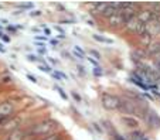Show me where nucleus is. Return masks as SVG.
Wrapping results in <instances>:
<instances>
[{"label": "nucleus", "mask_w": 160, "mask_h": 140, "mask_svg": "<svg viewBox=\"0 0 160 140\" xmlns=\"http://www.w3.org/2000/svg\"><path fill=\"white\" fill-rule=\"evenodd\" d=\"M89 52H91V55H92V58H97V60H99L101 58V54L97 51V50H91Z\"/></svg>", "instance_id": "obj_15"}, {"label": "nucleus", "mask_w": 160, "mask_h": 140, "mask_svg": "<svg viewBox=\"0 0 160 140\" xmlns=\"http://www.w3.org/2000/svg\"><path fill=\"white\" fill-rule=\"evenodd\" d=\"M24 136H26L24 132L20 130V129H17V130L9 133V136H7L4 140H23V139H24Z\"/></svg>", "instance_id": "obj_9"}, {"label": "nucleus", "mask_w": 160, "mask_h": 140, "mask_svg": "<svg viewBox=\"0 0 160 140\" xmlns=\"http://www.w3.org/2000/svg\"><path fill=\"white\" fill-rule=\"evenodd\" d=\"M122 122H123L128 128H132V129H136L139 126V120L135 119L133 116H122Z\"/></svg>", "instance_id": "obj_8"}, {"label": "nucleus", "mask_w": 160, "mask_h": 140, "mask_svg": "<svg viewBox=\"0 0 160 140\" xmlns=\"http://www.w3.org/2000/svg\"><path fill=\"white\" fill-rule=\"evenodd\" d=\"M50 43H51L52 46H57V44H58V41H57V40H50Z\"/></svg>", "instance_id": "obj_31"}, {"label": "nucleus", "mask_w": 160, "mask_h": 140, "mask_svg": "<svg viewBox=\"0 0 160 140\" xmlns=\"http://www.w3.org/2000/svg\"><path fill=\"white\" fill-rule=\"evenodd\" d=\"M88 61H89L92 65H95V67H99V65H98V61H97V60H95V58H92V57H88Z\"/></svg>", "instance_id": "obj_17"}, {"label": "nucleus", "mask_w": 160, "mask_h": 140, "mask_svg": "<svg viewBox=\"0 0 160 140\" xmlns=\"http://www.w3.org/2000/svg\"><path fill=\"white\" fill-rule=\"evenodd\" d=\"M18 123H20V120H18V118L16 119V118H12V119H9L6 123H4L3 126H0V129L3 132H14V130H17V128H18Z\"/></svg>", "instance_id": "obj_6"}, {"label": "nucleus", "mask_w": 160, "mask_h": 140, "mask_svg": "<svg viewBox=\"0 0 160 140\" xmlns=\"http://www.w3.org/2000/svg\"><path fill=\"white\" fill-rule=\"evenodd\" d=\"M44 33H45V36H50V34H51V30L47 28V27H44Z\"/></svg>", "instance_id": "obj_27"}, {"label": "nucleus", "mask_w": 160, "mask_h": 140, "mask_svg": "<svg viewBox=\"0 0 160 140\" xmlns=\"http://www.w3.org/2000/svg\"><path fill=\"white\" fill-rule=\"evenodd\" d=\"M102 68H101V67H95L94 68V75L95 76H102Z\"/></svg>", "instance_id": "obj_13"}, {"label": "nucleus", "mask_w": 160, "mask_h": 140, "mask_svg": "<svg viewBox=\"0 0 160 140\" xmlns=\"http://www.w3.org/2000/svg\"><path fill=\"white\" fill-rule=\"evenodd\" d=\"M3 82L4 84H10V82H12V78H10V76H4V78H3Z\"/></svg>", "instance_id": "obj_24"}, {"label": "nucleus", "mask_w": 160, "mask_h": 140, "mask_svg": "<svg viewBox=\"0 0 160 140\" xmlns=\"http://www.w3.org/2000/svg\"><path fill=\"white\" fill-rule=\"evenodd\" d=\"M38 140H62V137H61V134H58V133H52V134H48V136H45V137L38 139Z\"/></svg>", "instance_id": "obj_11"}, {"label": "nucleus", "mask_w": 160, "mask_h": 140, "mask_svg": "<svg viewBox=\"0 0 160 140\" xmlns=\"http://www.w3.org/2000/svg\"><path fill=\"white\" fill-rule=\"evenodd\" d=\"M71 95H72V98H74V99H75V101H78V102H81V101H82V99H81V96H79V95L77 94V92H72V94H71Z\"/></svg>", "instance_id": "obj_20"}, {"label": "nucleus", "mask_w": 160, "mask_h": 140, "mask_svg": "<svg viewBox=\"0 0 160 140\" xmlns=\"http://www.w3.org/2000/svg\"><path fill=\"white\" fill-rule=\"evenodd\" d=\"M36 40H40V41H45V40H47V37H45V36H36Z\"/></svg>", "instance_id": "obj_25"}, {"label": "nucleus", "mask_w": 160, "mask_h": 140, "mask_svg": "<svg viewBox=\"0 0 160 140\" xmlns=\"http://www.w3.org/2000/svg\"><path fill=\"white\" fill-rule=\"evenodd\" d=\"M102 105L105 109L113 110V109H119L121 106V98L112 94H103L102 95Z\"/></svg>", "instance_id": "obj_3"}, {"label": "nucleus", "mask_w": 160, "mask_h": 140, "mask_svg": "<svg viewBox=\"0 0 160 140\" xmlns=\"http://www.w3.org/2000/svg\"><path fill=\"white\" fill-rule=\"evenodd\" d=\"M78 70H79V72H81L82 75H84V74H87V70H85L82 65H78Z\"/></svg>", "instance_id": "obj_23"}, {"label": "nucleus", "mask_w": 160, "mask_h": 140, "mask_svg": "<svg viewBox=\"0 0 160 140\" xmlns=\"http://www.w3.org/2000/svg\"><path fill=\"white\" fill-rule=\"evenodd\" d=\"M153 16H154L153 10H150V9H140L139 12H138V14H136V17L139 18L143 24H148V23H150L152 20H153Z\"/></svg>", "instance_id": "obj_5"}, {"label": "nucleus", "mask_w": 160, "mask_h": 140, "mask_svg": "<svg viewBox=\"0 0 160 140\" xmlns=\"http://www.w3.org/2000/svg\"><path fill=\"white\" fill-rule=\"evenodd\" d=\"M55 30H57L58 33H60V36H65V33H64V30L60 27V26H55Z\"/></svg>", "instance_id": "obj_21"}, {"label": "nucleus", "mask_w": 160, "mask_h": 140, "mask_svg": "<svg viewBox=\"0 0 160 140\" xmlns=\"http://www.w3.org/2000/svg\"><path fill=\"white\" fill-rule=\"evenodd\" d=\"M94 128H95V130H98L101 133V132H102V129L99 128V125H97V123H94Z\"/></svg>", "instance_id": "obj_28"}, {"label": "nucleus", "mask_w": 160, "mask_h": 140, "mask_svg": "<svg viewBox=\"0 0 160 140\" xmlns=\"http://www.w3.org/2000/svg\"><path fill=\"white\" fill-rule=\"evenodd\" d=\"M143 119H145V122L148 123L150 128H160V116L157 115L154 110L148 109L145 112V116H143Z\"/></svg>", "instance_id": "obj_4"}, {"label": "nucleus", "mask_w": 160, "mask_h": 140, "mask_svg": "<svg viewBox=\"0 0 160 140\" xmlns=\"http://www.w3.org/2000/svg\"><path fill=\"white\" fill-rule=\"evenodd\" d=\"M38 52H40V54H45L47 51H45V48L42 47V48H38Z\"/></svg>", "instance_id": "obj_30"}, {"label": "nucleus", "mask_w": 160, "mask_h": 140, "mask_svg": "<svg viewBox=\"0 0 160 140\" xmlns=\"http://www.w3.org/2000/svg\"><path fill=\"white\" fill-rule=\"evenodd\" d=\"M113 137H115V140H125L123 137H122L121 134H118V133H113Z\"/></svg>", "instance_id": "obj_26"}, {"label": "nucleus", "mask_w": 160, "mask_h": 140, "mask_svg": "<svg viewBox=\"0 0 160 140\" xmlns=\"http://www.w3.org/2000/svg\"><path fill=\"white\" fill-rule=\"evenodd\" d=\"M108 23H109V26H111V27H121V26L126 24V20H125V17L121 14V13H118V14L109 17L108 18Z\"/></svg>", "instance_id": "obj_7"}, {"label": "nucleus", "mask_w": 160, "mask_h": 140, "mask_svg": "<svg viewBox=\"0 0 160 140\" xmlns=\"http://www.w3.org/2000/svg\"><path fill=\"white\" fill-rule=\"evenodd\" d=\"M55 129H57V122H54L52 119H45L37 125L31 126V129L27 130V133L30 136H48V134H52Z\"/></svg>", "instance_id": "obj_1"}, {"label": "nucleus", "mask_w": 160, "mask_h": 140, "mask_svg": "<svg viewBox=\"0 0 160 140\" xmlns=\"http://www.w3.org/2000/svg\"><path fill=\"white\" fill-rule=\"evenodd\" d=\"M27 79H30L31 82H34V84H37V78L34 75H31V74H27Z\"/></svg>", "instance_id": "obj_19"}, {"label": "nucleus", "mask_w": 160, "mask_h": 140, "mask_svg": "<svg viewBox=\"0 0 160 140\" xmlns=\"http://www.w3.org/2000/svg\"><path fill=\"white\" fill-rule=\"evenodd\" d=\"M50 62H51V64H57V61H55V60H52V58H50Z\"/></svg>", "instance_id": "obj_32"}, {"label": "nucleus", "mask_w": 160, "mask_h": 140, "mask_svg": "<svg viewBox=\"0 0 160 140\" xmlns=\"http://www.w3.org/2000/svg\"><path fill=\"white\" fill-rule=\"evenodd\" d=\"M125 28H126V31L133 33L139 37L143 36V34H146V24H143L138 17H133V18H130L129 22H126Z\"/></svg>", "instance_id": "obj_2"}, {"label": "nucleus", "mask_w": 160, "mask_h": 140, "mask_svg": "<svg viewBox=\"0 0 160 140\" xmlns=\"http://www.w3.org/2000/svg\"><path fill=\"white\" fill-rule=\"evenodd\" d=\"M94 40H97V41H99V43H105V44H112L113 43L111 38H106V37L99 36V34H94Z\"/></svg>", "instance_id": "obj_10"}, {"label": "nucleus", "mask_w": 160, "mask_h": 140, "mask_svg": "<svg viewBox=\"0 0 160 140\" xmlns=\"http://www.w3.org/2000/svg\"><path fill=\"white\" fill-rule=\"evenodd\" d=\"M31 16H33V17H37V16H41V12H40V10H34V12L31 13Z\"/></svg>", "instance_id": "obj_22"}, {"label": "nucleus", "mask_w": 160, "mask_h": 140, "mask_svg": "<svg viewBox=\"0 0 160 140\" xmlns=\"http://www.w3.org/2000/svg\"><path fill=\"white\" fill-rule=\"evenodd\" d=\"M54 88L58 91V94L61 95V98H62V99H65V101H67V99H68V95H67L65 92H64V89H62V88H60V86H58V85H55Z\"/></svg>", "instance_id": "obj_12"}, {"label": "nucleus", "mask_w": 160, "mask_h": 140, "mask_svg": "<svg viewBox=\"0 0 160 140\" xmlns=\"http://www.w3.org/2000/svg\"><path fill=\"white\" fill-rule=\"evenodd\" d=\"M0 38L3 40V41H6V43H10V37L7 34H3L2 31H0Z\"/></svg>", "instance_id": "obj_16"}, {"label": "nucleus", "mask_w": 160, "mask_h": 140, "mask_svg": "<svg viewBox=\"0 0 160 140\" xmlns=\"http://www.w3.org/2000/svg\"><path fill=\"white\" fill-rule=\"evenodd\" d=\"M0 52H3V54L6 52V48H4V47L2 46V43H0Z\"/></svg>", "instance_id": "obj_29"}, {"label": "nucleus", "mask_w": 160, "mask_h": 140, "mask_svg": "<svg viewBox=\"0 0 160 140\" xmlns=\"http://www.w3.org/2000/svg\"><path fill=\"white\" fill-rule=\"evenodd\" d=\"M27 60H28V61H31V62H33V61H40L38 58L34 57V55H27ZM40 62H44V61H40Z\"/></svg>", "instance_id": "obj_18"}, {"label": "nucleus", "mask_w": 160, "mask_h": 140, "mask_svg": "<svg viewBox=\"0 0 160 140\" xmlns=\"http://www.w3.org/2000/svg\"><path fill=\"white\" fill-rule=\"evenodd\" d=\"M38 68L42 71V72H50V74H51V68L47 67V65H44V64H42V65H38Z\"/></svg>", "instance_id": "obj_14"}]
</instances>
